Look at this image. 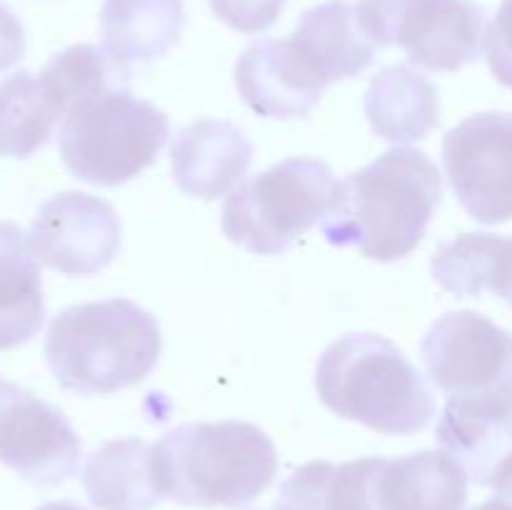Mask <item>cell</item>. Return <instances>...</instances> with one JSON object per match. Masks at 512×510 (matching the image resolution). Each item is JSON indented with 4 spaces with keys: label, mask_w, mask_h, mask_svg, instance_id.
Wrapping results in <instances>:
<instances>
[{
    "label": "cell",
    "mask_w": 512,
    "mask_h": 510,
    "mask_svg": "<svg viewBox=\"0 0 512 510\" xmlns=\"http://www.w3.org/2000/svg\"><path fill=\"white\" fill-rule=\"evenodd\" d=\"M440 195L438 165L420 150L393 148L340 180L320 230L330 245L393 263L425 238Z\"/></svg>",
    "instance_id": "6da1fadb"
},
{
    "label": "cell",
    "mask_w": 512,
    "mask_h": 510,
    "mask_svg": "<svg viewBox=\"0 0 512 510\" xmlns=\"http://www.w3.org/2000/svg\"><path fill=\"white\" fill-rule=\"evenodd\" d=\"M150 460L160 495L198 508L253 503L278 473L273 440L243 420L178 425L150 448Z\"/></svg>",
    "instance_id": "7a4b0ae2"
},
{
    "label": "cell",
    "mask_w": 512,
    "mask_h": 510,
    "mask_svg": "<svg viewBox=\"0 0 512 510\" xmlns=\"http://www.w3.org/2000/svg\"><path fill=\"white\" fill-rule=\"evenodd\" d=\"M163 350L153 315L128 298L73 305L55 315L45 335V360L60 388L108 395L143 383Z\"/></svg>",
    "instance_id": "3957f363"
},
{
    "label": "cell",
    "mask_w": 512,
    "mask_h": 510,
    "mask_svg": "<svg viewBox=\"0 0 512 510\" xmlns=\"http://www.w3.org/2000/svg\"><path fill=\"white\" fill-rule=\"evenodd\" d=\"M315 390L345 420L383 435H413L430 425L435 398L403 350L375 333H348L318 360Z\"/></svg>",
    "instance_id": "277c9868"
},
{
    "label": "cell",
    "mask_w": 512,
    "mask_h": 510,
    "mask_svg": "<svg viewBox=\"0 0 512 510\" xmlns=\"http://www.w3.org/2000/svg\"><path fill=\"white\" fill-rule=\"evenodd\" d=\"M170 120L130 90L95 95L75 105L60 128V155L75 178L93 185H123L158 160Z\"/></svg>",
    "instance_id": "5b68a950"
},
{
    "label": "cell",
    "mask_w": 512,
    "mask_h": 510,
    "mask_svg": "<svg viewBox=\"0 0 512 510\" xmlns=\"http://www.w3.org/2000/svg\"><path fill=\"white\" fill-rule=\"evenodd\" d=\"M338 183L318 158H288L250 178L228 195L223 230L230 243L253 255H280L323 223Z\"/></svg>",
    "instance_id": "8992f818"
},
{
    "label": "cell",
    "mask_w": 512,
    "mask_h": 510,
    "mask_svg": "<svg viewBox=\"0 0 512 510\" xmlns=\"http://www.w3.org/2000/svg\"><path fill=\"white\" fill-rule=\"evenodd\" d=\"M355 13L375 45H400L428 70L465 68L485 43V8L473 0H358Z\"/></svg>",
    "instance_id": "52a82bcc"
},
{
    "label": "cell",
    "mask_w": 512,
    "mask_h": 510,
    "mask_svg": "<svg viewBox=\"0 0 512 510\" xmlns=\"http://www.w3.org/2000/svg\"><path fill=\"white\" fill-rule=\"evenodd\" d=\"M428 373L448 398L512 403V335L475 310L445 313L420 343Z\"/></svg>",
    "instance_id": "ba28073f"
},
{
    "label": "cell",
    "mask_w": 512,
    "mask_h": 510,
    "mask_svg": "<svg viewBox=\"0 0 512 510\" xmlns=\"http://www.w3.org/2000/svg\"><path fill=\"white\" fill-rule=\"evenodd\" d=\"M443 163L470 218L512 220V113H478L455 125L443 140Z\"/></svg>",
    "instance_id": "9c48e42d"
},
{
    "label": "cell",
    "mask_w": 512,
    "mask_h": 510,
    "mask_svg": "<svg viewBox=\"0 0 512 510\" xmlns=\"http://www.w3.org/2000/svg\"><path fill=\"white\" fill-rule=\"evenodd\" d=\"M80 438L65 415L38 395L0 378V463L35 485L73 478Z\"/></svg>",
    "instance_id": "30bf717a"
},
{
    "label": "cell",
    "mask_w": 512,
    "mask_h": 510,
    "mask_svg": "<svg viewBox=\"0 0 512 510\" xmlns=\"http://www.w3.org/2000/svg\"><path fill=\"white\" fill-rule=\"evenodd\" d=\"M35 258L65 275H93L120 250V218L105 200L88 193H60L43 203L30 225Z\"/></svg>",
    "instance_id": "8fae6325"
},
{
    "label": "cell",
    "mask_w": 512,
    "mask_h": 510,
    "mask_svg": "<svg viewBox=\"0 0 512 510\" xmlns=\"http://www.w3.org/2000/svg\"><path fill=\"white\" fill-rule=\"evenodd\" d=\"M235 85L245 105L263 118H305L328 85L290 38L258 40L235 63Z\"/></svg>",
    "instance_id": "7c38bea8"
},
{
    "label": "cell",
    "mask_w": 512,
    "mask_h": 510,
    "mask_svg": "<svg viewBox=\"0 0 512 510\" xmlns=\"http://www.w3.org/2000/svg\"><path fill=\"white\" fill-rule=\"evenodd\" d=\"M253 145L228 120H195L170 145L173 178L185 195L215 200L245 178Z\"/></svg>",
    "instance_id": "4fadbf2b"
},
{
    "label": "cell",
    "mask_w": 512,
    "mask_h": 510,
    "mask_svg": "<svg viewBox=\"0 0 512 510\" xmlns=\"http://www.w3.org/2000/svg\"><path fill=\"white\" fill-rule=\"evenodd\" d=\"M435 435L468 478L490 485L495 470L512 453V403L503 398H448Z\"/></svg>",
    "instance_id": "5bb4252c"
},
{
    "label": "cell",
    "mask_w": 512,
    "mask_h": 510,
    "mask_svg": "<svg viewBox=\"0 0 512 510\" xmlns=\"http://www.w3.org/2000/svg\"><path fill=\"white\" fill-rule=\"evenodd\" d=\"M378 510H463L468 473L445 450L383 458L375 480Z\"/></svg>",
    "instance_id": "9a60e30c"
},
{
    "label": "cell",
    "mask_w": 512,
    "mask_h": 510,
    "mask_svg": "<svg viewBox=\"0 0 512 510\" xmlns=\"http://www.w3.org/2000/svg\"><path fill=\"white\" fill-rule=\"evenodd\" d=\"M290 40L325 85L363 73L378 48L360 28L355 5L345 0H328L305 10Z\"/></svg>",
    "instance_id": "2e32d148"
},
{
    "label": "cell",
    "mask_w": 512,
    "mask_h": 510,
    "mask_svg": "<svg viewBox=\"0 0 512 510\" xmlns=\"http://www.w3.org/2000/svg\"><path fill=\"white\" fill-rule=\"evenodd\" d=\"M365 115L375 135L383 140H423L440 120L438 90L410 65H390L370 80L365 93Z\"/></svg>",
    "instance_id": "e0dca14e"
},
{
    "label": "cell",
    "mask_w": 512,
    "mask_h": 510,
    "mask_svg": "<svg viewBox=\"0 0 512 510\" xmlns=\"http://www.w3.org/2000/svg\"><path fill=\"white\" fill-rule=\"evenodd\" d=\"M183 25V0H105L100 10L103 48L128 65L168 55Z\"/></svg>",
    "instance_id": "ac0fdd59"
},
{
    "label": "cell",
    "mask_w": 512,
    "mask_h": 510,
    "mask_svg": "<svg viewBox=\"0 0 512 510\" xmlns=\"http://www.w3.org/2000/svg\"><path fill=\"white\" fill-rule=\"evenodd\" d=\"M43 318L38 258L23 230L0 220V350L33 340Z\"/></svg>",
    "instance_id": "d6986e66"
},
{
    "label": "cell",
    "mask_w": 512,
    "mask_h": 510,
    "mask_svg": "<svg viewBox=\"0 0 512 510\" xmlns=\"http://www.w3.org/2000/svg\"><path fill=\"white\" fill-rule=\"evenodd\" d=\"M83 485L98 510H153L163 500L150 448L138 438L100 445L85 463Z\"/></svg>",
    "instance_id": "ffe728a7"
},
{
    "label": "cell",
    "mask_w": 512,
    "mask_h": 510,
    "mask_svg": "<svg viewBox=\"0 0 512 510\" xmlns=\"http://www.w3.org/2000/svg\"><path fill=\"white\" fill-rule=\"evenodd\" d=\"M380 465L383 458L343 465L313 460L285 480L278 505L290 510H378L375 480Z\"/></svg>",
    "instance_id": "44dd1931"
},
{
    "label": "cell",
    "mask_w": 512,
    "mask_h": 510,
    "mask_svg": "<svg viewBox=\"0 0 512 510\" xmlns=\"http://www.w3.org/2000/svg\"><path fill=\"white\" fill-rule=\"evenodd\" d=\"M58 120V105L33 73L20 70L0 83V155H33L48 143Z\"/></svg>",
    "instance_id": "7402d4cb"
},
{
    "label": "cell",
    "mask_w": 512,
    "mask_h": 510,
    "mask_svg": "<svg viewBox=\"0 0 512 510\" xmlns=\"http://www.w3.org/2000/svg\"><path fill=\"white\" fill-rule=\"evenodd\" d=\"M38 78L65 118L83 100L113 90H130V65L105 48L73 45L53 55Z\"/></svg>",
    "instance_id": "603a6c76"
},
{
    "label": "cell",
    "mask_w": 512,
    "mask_h": 510,
    "mask_svg": "<svg viewBox=\"0 0 512 510\" xmlns=\"http://www.w3.org/2000/svg\"><path fill=\"white\" fill-rule=\"evenodd\" d=\"M285 0H210L215 18L238 33H263L283 13Z\"/></svg>",
    "instance_id": "cb8c5ba5"
},
{
    "label": "cell",
    "mask_w": 512,
    "mask_h": 510,
    "mask_svg": "<svg viewBox=\"0 0 512 510\" xmlns=\"http://www.w3.org/2000/svg\"><path fill=\"white\" fill-rule=\"evenodd\" d=\"M485 58L495 80L512 90V0H503L498 15L485 30Z\"/></svg>",
    "instance_id": "d4e9b609"
},
{
    "label": "cell",
    "mask_w": 512,
    "mask_h": 510,
    "mask_svg": "<svg viewBox=\"0 0 512 510\" xmlns=\"http://www.w3.org/2000/svg\"><path fill=\"white\" fill-rule=\"evenodd\" d=\"M25 53V33L18 15L0 3V73L13 68Z\"/></svg>",
    "instance_id": "484cf974"
},
{
    "label": "cell",
    "mask_w": 512,
    "mask_h": 510,
    "mask_svg": "<svg viewBox=\"0 0 512 510\" xmlns=\"http://www.w3.org/2000/svg\"><path fill=\"white\" fill-rule=\"evenodd\" d=\"M493 490L500 500H508L512 503V453L500 463V468L493 475Z\"/></svg>",
    "instance_id": "4316f807"
},
{
    "label": "cell",
    "mask_w": 512,
    "mask_h": 510,
    "mask_svg": "<svg viewBox=\"0 0 512 510\" xmlns=\"http://www.w3.org/2000/svg\"><path fill=\"white\" fill-rule=\"evenodd\" d=\"M38 510H83L80 505L70 503V500H55V503H45L40 505Z\"/></svg>",
    "instance_id": "83f0119b"
},
{
    "label": "cell",
    "mask_w": 512,
    "mask_h": 510,
    "mask_svg": "<svg viewBox=\"0 0 512 510\" xmlns=\"http://www.w3.org/2000/svg\"><path fill=\"white\" fill-rule=\"evenodd\" d=\"M500 298H505L512 305V255H510V263H508V273H505L503 290H500Z\"/></svg>",
    "instance_id": "f1b7e54d"
},
{
    "label": "cell",
    "mask_w": 512,
    "mask_h": 510,
    "mask_svg": "<svg viewBox=\"0 0 512 510\" xmlns=\"http://www.w3.org/2000/svg\"><path fill=\"white\" fill-rule=\"evenodd\" d=\"M473 510H512V503H508V500L495 498V500H488V503L478 505V508H473Z\"/></svg>",
    "instance_id": "f546056e"
},
{
    "label": "cell",
    "mask_w": 512,
    "mask_h": 510,
    "mask_svg": "<svg viewBox=\"0 0 512 510\" xmlns=\"http://www.w3.org/2000/svg\"><path fill=\"white\" fill-rule=\"evenodd\" d=\"M275 510H290V508H283V505H275Z\"/></svg>",
    "instance_id": "4dcf8cb0"
}]
</instances>
